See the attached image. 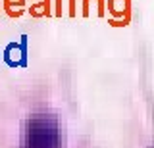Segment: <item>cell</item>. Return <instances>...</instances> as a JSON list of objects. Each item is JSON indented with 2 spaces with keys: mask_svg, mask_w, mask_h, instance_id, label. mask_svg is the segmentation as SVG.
<instances>
[{
  "mask_svg": "<svg viewBox=\"0 0 154 148\" xmlns=\"http://www.w3.org/2000/svg\"><path fill=\"white\" fill-rule=\"evenodd\" d=\"M23 148H60V129L52 116L38 113L27 121Z\"/></svg>",
  "mask_w": 154,
  "mask_h": 148,
  "instance_id": "1",
  "label": "cell"
}]
</instances>
